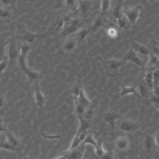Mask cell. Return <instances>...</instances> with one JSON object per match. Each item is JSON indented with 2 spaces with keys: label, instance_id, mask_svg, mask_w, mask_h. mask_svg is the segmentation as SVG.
Here are the masks:
<instances>
[{
  "label": "cell",
  "instance_id": "6da1fadb",
  "mask_svg": "<svg viewBox=\"0 0 159 159\" xmlns=\"http://www.w3.org/2000/svg\"><path fill=\"white\" fill-rule=\"evenodd\" d=\"M30 47L28 44H22L20 46V53L17 59V64L23 73L28 79L35 81L38 80L39 73L34 70L32 69L28 66L27 63V56L30 51Z\"/></svg>",
  "mask_w": 159,
  "mask_h": 159
},
{
  "label": "cell",
  "instance_id": "7a4b0ae2",
  "mask_svg": "<svg viewBox=\"0 0 159 159\" xmlns=\"http://www.w3.org/2000/svg\"><path fill=\"white\" fill-rule=\"evenodd\" d=\"M141 9L142 7L140 5H137L123 10L124 15L130 25H134L136 23L140 16Z\"/></svg>",
  "mask_w": 159,
  "mask_h": 159
},
{
  "label": "cell",
  "instance_id": "3957f363",
  "mask_svg": "<svg viewBox=\"0 0 159 159\" xmlns=\"http://www.w3.org/2000/svg\"><path fill=\"white\" fill-rule=\"evenodd\" d=\"M34 97L36 105L38 107L42 108L46 103V98L43 95L40 85L39 80L35 81L34 83Z\"/></svg>",
  "mask_w": 159,
  "mask_h": 159
},
{
  "label": "cell",
  "instance_id": "277c9868",
  "mask_svg": "<svg viewBox=\"0 0 159 159\" xmlns=\"http://www.w3.org/2000/svg\"><path fill=\"white\" fill-rule=\"evenodd\" d=\"M47 35V33L43 34H37V33H32L30 31H25L23 32V34L20 36L15 37V39H18L24 41L27 44L31 43L34 42L36 39L39 38H42Z\"/></svg>",
  "mask_w": 159,
  "mask_h": 159
},
{
  "label": "cell",
  "instance_id": "5b68a950",
  "mask_svg": "<svg viewBox=\"0 0 159 159\" xmlns=\"http://www.w3.org/2000/svg\"><path fill=\"white\" fill-rule=\"evenodd\" d=\"M122 59L126 62H131L139 67L143 65V62L141 58L138 55V54L132 49L126 52Z\"/></svg>",
  "mask_w": 159,
  "mask_h": 159
},
{
  "label": "cell",
  "instance_id": "8992f818",
  "mask_svg": "<svg viewBox=\"0 0 159 159\" xmlns=\"http://www.w3.org/2000/svg\"><path fill=\"white\" fill-rule=\"evenodd\" d=\"M122 116L120 113L116 111H110L104 114L103 120L109 124L112 131H114L116 126L117 120L121 119Z\"/></svg>",
  "mask_w": 159,
  "mask_h": 159
},
{
  "label": "cell",
  "instance_id": "52a82bcc",
  "mask_svg": "<svg viewBox=\"0 0 159 159\" xmlns=\"http://www.w3.org/2000/svg\"><path fill=\"white\" fill-rule=\"evenodd\" d=\"M13 38L8 41V57L10 59H17L20 53V47L17 46L16 43L13 40Z\"/></svg>",
  "mask_w": 159,
  "mask_h": 159
},
{
  "label": "cell",
  "instance_id": "ba28073f",
  "mask_svg": "<svg viewBox=\"0 0 159 159\" xmlns=\"http://www.w3.org/2000/svg\"><path fill=\"white\" fill-rule=\"evenodd\" d=\"M132 48L137 53L142 55L149 56L150 53V49L141 43L134 41L131 37H129Z\"/></svg>",
  "mask_w": 159,
  "mask_h": 159
},
{
  "label": "cell",
  "instance_id": "9c48e42d",
  "mask_svg": "<svg viewBox=\"0 0 159 159\" xmlns=\"http://www.w3.org/2000/svg\"><path fill=\"white\" fill-rule=\"evenodd\" d=\"M86 150L85 146L81 144L78 148L70 151L67 159H82Z\"/></svg>",
  "mask_w": 159,
  "mask_h": 159
},
{
  "label": "cell",
  "instance_id": "30bf717a",
  "mask_svg": "<svg viewBox=\"0 0 159 159\" xmlns=\"http://www.w3.org/2000/svg\"><path fill=\"white\" fill-rule=\"evenodd\" d=\"M3 133L5 134V137L9 144L12 146L13 148H15L16 149L19 150V148L20 147V142L19 139L16 136L15 134L12 132H11L9 130L5 131Z\"/></svg>",
  "mask_w": 159,
  "mask_h": 159
},
{
  "label": "cell",
  "instance_id": "8fae6325",
  "mask_svg": "<svg viewBox=\"0 0 159 159\" xmlns=\"http://www.w3.org/2000/svg\"><path fill=\"white\" fill-rule=\"evenodd\" d=\"M130 141L129 139L125 136L117 138L115 140V146L116 148L120 151L126 150L129 147Z\"/></svg>",
  "mask_w": 159,
  "mask_h": 159
},
{
  "label": "cell",
  "instance_id": "7c38bea8",
  "mask_svg": "<svg viewBox=\"0 0 159 159\" xmlns=\"http://www.w3.org/2000/svg\"><path fill=\"white\" fill-rule=\"evenodd\" d=\"M120 129L122 131L126 132H135L138 129V125L136 123L131 120H124L120 125Z\"/></svg>",
  "mask_w": 159,
  "mask_h": 159
},
{
  "label": "cell",
  "instance_id": "4fadbf2b",
  "mask_svg": "<svg viewBox=\"0 0 159 159\" xmlns=\"http://www.w3.org/2000/svg\"><path fill=\"white\" fill-rule=\"evenodd\" d=\"M126 63L122 59H111L107 61V66L111 71L116 72Z\"/></svg>",
  "mask_w": 159,
  "mask_h": 159
},
{
  "label": "cell",
  "instance_id": "5bb4252c",
  "mask_svg": "<svg viewBox=\"0 0 159 159\" xmlns=\"http://www.w3.org/2000/svg\"><path fill=\"white\" fill-rule=\"evenodd\" d=\"M78 45V41L73 37L68 38L64 44V49L66 52L71 53L74 52Z\"/></svg>",
  "mask_w": 159,
  "mask_h": 159
},
{
  "label": "cell",
  "instance_id": "9a60e30c",
  "mask_svg": "<svg viewBox=\"0 0 159 159\" xmlns=\"http://www.w3.org/2000/svg\"><path fill=\"white\" fill-rule=\"evenodd\" d=\"M0 148L1 149L7 151L13 152H16L19 151L18 150L13 148L11 146L6 139L5 134L3 133H1L0 136Z\"/></svg>",
  "mask_w": 159,
  "mask_h": 159
},
{
  "label": "cell",
  "instance_id": "2e32d148",
  "mask_svg": "<svg viewBox=\"0 0 159 159\" xmlns=\"http://www.w3.org/2000/svg\"><path fill=\"white\" fill-rule=\"evenodd\" d=\"M74 101L75 102H78L80 104L83 105L86 108L88 107L92 104V102L86 96L82 86L81 87L80 92L78 98Z\"/></svg>",
  "mask_w": 159,
  "mask_h": 159
},
{
  "label": "cell",
  "instance_id": "e0dca14e",
  "mask_svg": "<svg viewBox=\"0 0 159 159\" xmlns=\"http://www.w3.org/2000/svg\"><path fill=\"white\" fill-rule=\"evenodd\" d=\"M155 70V69H148L144 76L145 84L149 88L152 92L153 87V72Z\"/></svg>",
  "mask_w": 159,
  "mask_h": 159
},
{
  "label": "cell",
  "instance_id": "ac0fdd59",
  "mask_svg": "<svg viewBox=\"0 0 159 159\" xmlns=\"http://www.w3.org/2000/svg\"><path fill=\"white\" fill-rule=\"evenodd\" d=\"M123 5V1L118 2V3L115 4L112 9V16L116 20H118L124 16Z\"/></svg>",
  "mask_w": 159,
  "mask_h": 159
},
{
  "label": "cell",
  "instance_id": "d6986e66",
  "mask_svg": "<svg viewBox=\"0 0 159 159\" xmlns=\"http://www.w3.org/2000/svg\"><path fill=\"white\" fill-rule=\"evenodd\" d=\"M106 22L105 16H101V15L99 16L96 19L94 22L93 23V25L91 27V30L93 32H96L104 25Z\"/></svg>",
  "mask_w": 159,
  "mask_h": 159
},
{
  "label": "cell",
  "instance_id": "ffe728a7",
  "mask_svg": "<svg viewBox=\"0 0 159 159\" xmlns=\"http://www.w3.org/2000/svg\"><path fill=\"white\" fill-rule=\"evenodd\" d=\"M132 94H134L137 95L138 94L135 86H126L124 84H123L122 85L121 89L120 92V96H124Z\"/></svg>",
  "mask_w": 159,
  "mask_h": 159
},
{
  "label": "cell",
  "instance_id": "44dd1931",
  "mask_svg": "<svg viewBox=\"0 0 159 159\" xmlns=\"http://www.w3.org/2000/svg\"><path fill=\"white\" fill-rule=\"evenodd\" d=\"M80 120V125L78 128L77 134H80L84 132H87L91 126L90 121L84 119H81Z\"/></svg>",
  "mask_w": 159,
  "mask_h": 159
},
{
  "label": "cell",
  "instance_id": "7402d4cb",
  "mask_svg": "<svg viewBox=\"0 0 159 159\" xmlns=\"http://www.w3.org/2000/svg\"><path fill=\"white\" fill-rule=\"evenodd\" d=\"M159 61V58L150 51V53L149 55L148 62L147 65L148 69H156V66Z\"/></svg>",
  "mask_w": 159,
  "mask_h": 159
},
{
  "label": "cell",
  "instance_id": "603a6c76",
  "mask_svg": "<svg viewBox=\"0 0 159 159\" xmlns=\"http://www.w3.org/2000/svg\"><path fill=\"white\" fill-rule=\"evenodd\" d=\"M95 155L96 158H98L104 155L106 152L103 146V140L101 138H99L97 140L96 146L95 147Z\"/></svg>",
  "mask_w": 159,
  "mask_h": 159
},
{
  "label": "cell",
  "instance_id": "cb8c5ba5",
  "mask_svg": "<svg viewBox=\"0 0 159 159\" xmlns=\"http://www.w3.org/2000/svg\"><path fill=\"white\" fill-rule=\"evenodd\" d=\"M87 108L78 102H75V111L79 120L84 119V114Z\"/></svg>",
  "mask_w": 159,
  "mask_h": 159
},
{
  "label": "cell",
  "instance_id": "d4e9b609",
  "mask_svg": "<svg viewBox=\"0 0 159 159\" xmlns=\"http://www.w3.org/2000/svg\"><path fill=\"white\" fill-rule=\"evenodd\" d=\"M155 144L154 137L152 135H148L144 139V145L147 151H150Z\"/></svg>",
  "mask_w": 159,
  "mask_h": 159
},
{
  "label": "cell",
  "instance_id": "484cf974",
  "mask_svg": "<svg viewBox=\"0 0 159 159\" xmlns=\"http://www.w3.org/2000/svg\"><path fill=\"white\" fill-rule=\"evenodd\" d=\"M111 1H103L101 2L100 5V15L101 16H105L111 7Z\"/></svg>",
  "mask_w": 159,
  "mask_h": 159
},
{
  "label": "cell",
  "instance_id": "4316f807",
  "mask_svg": "<svg viewBox=\"0 0 159 159\" xmlns=\"http://www.w3.org/2000/svg\"><path fill=\"white\" fill-rule=\"evenodd\" d=\"M96 112V109L95 107H92V104L86 108L84 118L87 120L90 121L94 117Z\"/></svg>",
  "mask_w": 159,
  "mask_h": 159
},
{
  "label": "cell",
  "instance_id": "83f0119b",
  "mask_svg": "<svg viewBox=\"0 0 159 159\" xmlns=\"http://www.w3.org/2000/svg\"><path fill=\"white\" fill-rule=\"evenodd\" d=\"M97 143V141H96L94 138L92 132L88 131L86 138L82 144L85 146L87 145H91L93 147H95L96 146Z\"/></svg>",
  "mask_w": 159,
  "mask_h": 159
},
{
  "label": "cell",
  "instance_id": "f1b7e54d",
  "mask_svg": "<svg viewBox=\"0 0 159 159\" xmlns=\"http://www.w3.org/2000/svg\"><path fill=\"white\" fill-rule=\"evenodd\" d=\"M90 7V2L80 1L78 2V9L83 13H85L88 11Z\"/></svg>",
  "mask_w": 159,
  "mask_h": 159
},
{
  "label": "cell",
  "instance_id": "f546056e",
  "mask_svg": "<svg viewBox=\"0 0 159 159\" xmlns=\"http://www.w3.org/2000/svg\"><path fill=\"white\" fill-rule=\"evenodd\" d=\"M139 90L140 95L143 97L147 98L149 97V91L151 90L146 84H140L139 87Z\"/></svg>",
  "mask_w": 159,
  "mask_h": 159
},
{
  "label": "cell",
  "instance_id": "4dcf8cb0",
  "mask_svg": "<svg viewBox=\"0 0 159 159\" xmlns=\"http://www.w3.org/2000/svg\"><path fill=\"white\" fill-rule=\"evenodd\" d=\"M117 23L118 26L120 28L122 29H127V24H129V23L124 15L117 20Z\"/></svg>",
  "mask_w": 159,
  "mask_h": 159
},
{
  "label": "cell",
  "instance_id": "1f68e13d",
  "mask_svg": "<svg viewBox=\"0 0 159 159\" xmlns=\"http://www.w3.org/2000/svg\"><path fill=\"white\" fill-rule=\"evenodd\" d=\"M82 144L81 141L80 139V138L77 135H75L74 137L72 139V142H71V145L70 147L69 148V150L71 151L72 150L76 148H78Z\"/></svg>",
  "mask_w": 159,
  "mask_h": 159
},
{
  "label": "cell",
  "instance_id": "d6a6232c",
  "mask_svg": "<svg viewBox=\"0 0 159 159\" xmlns=\"http://www.w3.org/2000/svg\"><path fill=\"white\" fill-rule=\"evenodd\" d=\"M107 34L109 37L111 38H115L118 36V31L116 28L110 27L107 30Z\"/></svg>",
  "mask_w": 159,
  "mask_h": 159
},
{
  "label": "cell",
  "instance_id": "836d02e7",
  "mask_svg": "<svg viewBox=\"0 0 159 159\" xmlns=\"http://www.w3.org/2000/svg\"><path fill=\"white\" fill-rule=\"evenodd\" d=\"M97 159H115L113 151L111 149L108 150L104 155Z\"/></svg>",
  "mask_w": 159,
  "mask_h": 159
},
{
  "label": "cell",
  "instance_id": "e575fe53",
  "mask_svg": "<svg viewBox=\"0 0 159 159\" xmlns=\"http://www.w3.org/2000/svg\"><path fill=\"white\" fill-rule=\"evenodd\" d=\"M81 87V86H76L71 89V93L74 97V100L78 98L80 92Z\"/></svg>",
  "mask_w": 159,
  "mask_h": 159
},
{
  "label": "cell",
  "instance_id": "d590c367",
  "mask_svg": "<svg viewBox=\"0 0 159 159\" xmlns=\"http://www.w3.org/2000/svg\"><path fill=\"white\" fill-rule=\"evenodd\" d=\"M8 66V58H4L1 59V65H0V71L2 74L6 70Z\"/></svg>",
  "mask_w": 159,
  "mask_h": 159
},
{
  "label": "cell",
  "instance_id": "8d00e7d4",
  "mask_svg": "<svg viewBox=\"0 0 159 159\" xmlns=\"http://www.w3.org/2000/svg\"><path fill=\"white\" fill-rule=\"evenodd\" d=\"M10 16V12L8 10L4 7L1 8V18L2 19H7Z\"/></svg>",
  "mask_w": 159,
  "mask_h": 159
},
{
  "label": "cell",
  "instance_id": "74e56055",
  "mask_svg": "<svg viewBox=\"0 0 159 159\" xmlns=\"http://www.w3.org/2000/svg\"><path fill=\"white\" fill-rule=\"evenodd\" d=\"M24 159H39V154L36 152H32L26 156Z\"/></svg>",
  "mask_w": 159,
  "mask_h": 159
},
{
  "label": "cell",
  "instance_id": "f35d334b",
  "mask_svg": "<svg viewBox=\"0 0 159 159\" xmlns=\"http://www.w3.org/2000/svg\"><path fill=\"white\" fill-rule=\"evenodd\" d=\"M89 32V30H81V31L79 32V37H80V39H81L82 40L84 39L87 37Z\"/></svg>",
  "mask_w": 159,
  "mask_h": 159
},
{
  "label": "cell",
  "instance_id": "ab89813d",
  "mask_svg": "<svg viewBox=\"0 0 159 159\" xmlns=\"http://www.w3.org/2000/svg\"><path fill=\"white\" fill-rule=\"evenodd\" d=\"M15 2L11 1V0H1V2L2 4L3 5V7L11 6L12 5L14 4Z\"/></svg>",
  "mask_w": 159,
  "mask_h": 159
},
{
  "label": "cell",
  "instance_id": "60d3db41",
  "mask_svg": "<svg viewBox=\"0 0 159 159\" xmlns=\"http://www.w3.org/2000/svg\"><path fill=\"white\" fill-rule=\"evenodd\" d=\"M150 51L153 53H154L159 59V47L153 44L151 49H150Z\"/></svg>",
  "mask_w": 159,
  "mask_h": 159
},
{
  "label": "cell",
  "instance_id": "b9f144b4",
  "mask_svg": "<svg viewBox=\"0 0 159 159\" xmlns=\"http://www.w3.org/2000/svg\"><path fill=\"white\" fill-rule=\"evenodd\" d=\"M150 99L153 104L159 105V96H157L152 94L151 96Z\"/></svg>",
  "mask_w": 159,
  "mask_h": 159
},
{
  "label": "cell",
  "instance_id": "7bdbcfd3",
  "mask_svg": "<svg viewBox=\"0 0 159 159\" xmlns=\"http://www.w3.org/2000/svg\"><path fill=\"white\" fill-rule=\"evenodd\" d=\"M69 153V151L68 150L67 151H65L63 152V153L60 156L54 159H67Z\"/></svg>",
  "mask_w": 159,
  "mask_h": 159
},
{
  "label": "cell",
  "instance_id": "ee69618b",
  "mask_svg": "<svg viewBox=\"0 0 159 159\" xmlns=\"http://www.w3.org/2000/svg\"><path fill=\"white\" fill-rule=\"evenodd\" d=\"M8 130V127H7V125L4 123L1 118V133L5 132Z\"/></svg>",
  "mask_w": 159,
  "mask_h": 159
},
{
  "label": "cell",
  "instance_id": "f6af8a7d",
  "mask_svg": "<svg viewBox=\"0 0 159 159\" xmlns=\"http://www.w3.org/2000/svg\"><path fill=\"white\" fill-rule=\"evenodd\" d=\"M152 94L159 96V85L153 86L152 90Z\"/></svg>",
  "mask_w": 159,
  "mask_h": 159
},
{
  "label": "cell",
  "instance_id": "bcb514c9",
  "mask_svg": "<svg viewBox=\"0 0 159 159\" xmlns=\"http://www.w3.org/2000/svg\"><path fill=\"white\" fill-rule=\"evenodd\" d=\"M154 139H155V144L159 147V131L156 133L154 136Z\"/></svg>",
  "mask_w": 159,
  "mask_h": 159
},
{
  "label": "cell",
  "instance_id": "7dc6e473",
  "mask_svg": "<svg viewBox=\"0 0 159 159\" xmlns=\"http://www.w3.org/2000/svg\"><path fill=\"white\" fill-rule=\"evenodd\" d=\"M4 104H5V99H4V97L1 95V108H2Z\"/></svg>",
  "mask_w": 159,
  "mask_h": 159
},
{
  "label": "cell",
  "instance_id": "c3c4849f",
  "mask_svg": "<svg viewBox=\"0 0 159 159\" xmlns=\"http://www.w3.org/2000/svg\"><path fill=\"white\" fill-rule=\"evenodd\" d=\"M152 44H154V45L159 47V41H153Z\"/></svg>",
  "mask_w": 159,
  "mask_h": 159
},
{
  "label": "cell",
  "instance_id": "681fc988",
  "mask_svg": "<svg viewBox=\"0 0 159 159\" xmlns=\"http://www.w3.org/2000/svg\"><path fill=\"white\" fill-rule=\"evenodd\" d=\"M153 106L157 109L159 110V105H156V104H153Z\"/></svg>",
  "mask_w": 159,
  "mask_h": 159
},
{
  "label": "cell",
  "instance_id": "f907efd6",
  "mask_svg": "<svg viewBox=\"0 0 159 159\" xmlns=\"http://www.w3.org/2000/svg\"><path fill=\"white\" fill-rule=\"evenodd\" d=\"M157 127H158V128H159V126H157Z\"/></svg>",
  "mask_w": 159,
  "mask_h": 159
}]
</instances>
